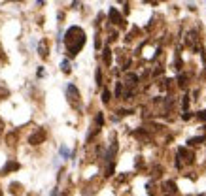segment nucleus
Instances as JSON below:
<instances>
[{
    "instance_id": "1",
    "label": "nucleus",
    "mask_w": 206,
    "mask_h": 196,
    "mask_svg": "<svg viewBox=\"0 0 206 196\" xmlns=\"http://www.w3.org/2000/svg\"><path fill=\"white\" fill-rule=\"evenodd\" d=\"M85 44V32L78 27H70L64 34V45H66V51H68L70 57H76L78 51L83 47Z\"/></svg>"
},
{
    "instance_id": "2",
    "label": "nucleus",
    "mask_w": 206,
    "mask_h": 196,
    "mask_svg": "<svg viewBox=\"0 0 206 196\" xmlns=\"http://www.w3.org/2000/svg\"><path fill=\"white\" fill-rule=\"evenodd\" d=\"M66 98H68V102L74 107H78V104H80V91H78V87L72 85V83L66 87Z\"/></svg>"
},
{
    "instance_id": "3",
    "label": "nucleus",
    "mask_w": 206,
    "mask_h": 196,
    "mask_svg": "<svg viewBox=\"0 0 206 196\" xmlns=\"http://www.w3.org/2000/svg\"><path fill=\"white\" fill-rule=\"evenodd\" d=\"M45 128H38L36 132H32L28 136V143L30 145H40V143H44V140H45Z\"/></svg>"
},
{
    "instance_id": "4",
    "label": "nucleus",
    "mask_w": 206,
    "mask_h": 196,
    "mask_svg": "<svg viewBox=\"0 0 206 196\" xmlns=\"http://www.w3.org/2000/svg\"><path fill=\"white\" fill-rule=\"evenodd\" d=\"M13 170H19V162H15V160H8V164L4 166L2 170H0V173L2 175H8L9 172H13Z\"/></svg>"
},
{
    "instance_id": "5",
    "label": "nucleus",
    "mask_w": 206,
    "mask_h": 196,
    "mask_svg": "<svg viewBox=\"0 0 206 196\" xmlns=\"http://www.w3.org/2000/svg\"><path fill=\"white\" fill-rule=\"evenodd\" d=\"M38 53L42 59H47V42L45 40H42V42L38 44Z\"/></svg>"
},
{
    "instance_id": "6",
    "label": "nucleus",
    "mask_w": 206,
    "mask_h": 196,
    "mask_svg": "<svg viewBox=\"0 0 206 196\" xmlns=\"http://www.w3.org/2000/svg\"><path fill=\"white\" fill-rule=\"evenodd\" d=\"M110 19H112V21H114L115 25H123V19L119 17V13H117V9H115V8H112V9H110Z\"/></svg>"
},
{
    "instance_id": "7",
    "label": "nucleus",
    "mask_w": 206,
    "mask_h": 196,
    "mask_svg": "<svg viewBox=\"0 0 206 196\" xmlns=\"http://www.w3.org/2000/svg\"><path fill=\"white\" fill-rule=\"evenodd\" d=\"M6 143L9 147H13L15 143H17V132H9L8 136H6Z\"/></svg>"
},
{
    "instance_id": "8",
    "label": "nucleus",
    "mask_w": 206,
    "mask_h": 196,
    "mask_svg": "<svg viewBox=\"0 0 206 196\" xmlns=\"http://www.w3.org/2000/svg\"><path fill=\"white\" fill-rule=\"evenodd\" d=\"M9 190H12V194H21L23 192V187L19 183H12V185H9Z\"/></svg>"
},
{
    "instance_id": "9",
    "label": "nucleus",
    "mask_w": 206,
    "mask_h": 196,
    "mask_svg": "<svg viewBox=\"0 0 206 196\" xmlns=\"http://www.w3.org/2000/svg\"><path fill=\"white\" fill-rule=\"evenodd\" d=\"M8 96H9V91H8V87H0V102H2V100H6Z\"/></svg>"
},
{
    "instance_id": "10",
    "label": "nucleus",
    "mask_w": 206,
    "mask_h": 196,
    "mask_svg": "<svg viewBox=\"0 0 206 196\" xmlns=\"http://www.w3.org/2000/svg\"><path fill=\"white\" fill-rule=\"evenodd\" d=\"M59 153H61V157H63V158H70V149H68V147L63 145V147L59 149Z\"/></svg>"
},
{
    "instance_id": "11",
    "label": "nucleus",
    "mask_w": 206,
    "mask_h": 196,
    "mask_svg": "<svg viewBox=\"0 0 206 196\" xmlns=\"http://www.w3.org/2000/svg\"><path fill=\"white\" fill-rule=\"evenodd\" d=\"M61 70H63V72H66V74H68V72H70V62H68V60H61Z\"/></svg>"
},
{
    "instance_id": "12",
    "label": "nucleus",
    "mask_w": 206,
    "mask_h": 196,
    "mask_svg": "<svg viewBox=\"0 0 206 196\" xmlns=\"http://www.w3.org/2000/svg\"><path fill=\"white\" fill-rule=\"evenodd\" d=\"M110 100V91H104L102 92V102H108Z\"/></svg>"
},
{
    "instance_id": "13",
    "label": "nucleus",
    "mask_w": 206,
    "mask_h": 196,
    "mask_svg": "<svg viewBox=\"0 0 206 196\" xmlns=\"http://www.w3.org/2000/svg\"><path fill=\"white\" fill-rule=\"evenodd\" d=\"M96 83H102V74H100V70H96Z\"/></svg>"
},
{
    "instance_id": "14",
    "label": "nucleus",
    "mask_w": 206,
    "mask_h": 196,
    "mask_svg": "<svg viewBox=\"0 0 206 196\" xmlns=\"http://www.w3.org/2000/svg\"><path fill=\"white\" fill-rule=\"evenodd\" d=\"M4 132V121H2V117H0V134Z\"/></svg>"
}]
</instances>
